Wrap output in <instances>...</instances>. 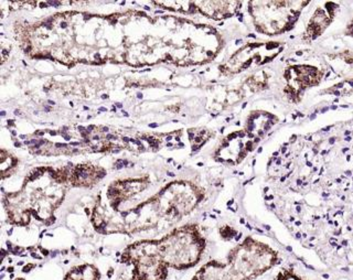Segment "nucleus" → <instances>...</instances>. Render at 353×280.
Here are the masks:
<instances>
[{
    "label": "nucleus",
    "mask_w": 353,
    "mask_h": 280,
    "mask_svg": "<svg viewBox=\"0 0 353 280\" xmlns=\"http://www.w3.org/2000/svg\"><path fill=\"white\" fill-rule=\"evenodd\" d=\"M102 132H110V128L108 127H102Z\"/></svg>",
    "instance_id": "7c9ffc66"
},
{
    "label": "nucleus",
    "mask_w": 353,
    "mask_h": 280,
    "mask_svg": "<svg viewBox=\"0 0 353 280\" xmlns=\"http://www.w3.org/2000/svg\"><path fill=\"white\" fill-rule=\"evenodd\" d=\"M207 241L196 224L176 228L159 239V250L169 268L183 272L190 270L201 261Z\"/></svg>",
    "instance_id": "f03ea898"
},
{
    "label": "nucleus",
    "mask_w": 353,
    "mask_h": 280,
    "mask_svg": "<svg viewBox=\"0 0 353 280\" xmlns=\"http://www.w3.org/2000/svg\"><path fill=\"white\" fill-rule=\"evenodd\" d=\"M0 115H1V117H5V116H6L5 110H3V112H1V114H0Z\"/></svg>",
    "instance_id": "49530a36"
},
{
    "label": "nucleus",
    "mask_w": 353,
    "mask_h": 280,
    "mask_svg": "<svg viewBox=\"0 0 353 280\" xmlns=\"http://www.w3.org/2000/svg\"><path fill=\"white\" fill-rule=\"evenodd\" d=\"M11 135L12 136H17V132L16 130H10Z\"/></svg>",
    "instance_id": "79ce46f5"
},
{
    "label": "nucleus",
    "mask_w": 353,
    "mask_h": 280,
    "mask_svg": "<svg viewBox=\"0 0 353 280\" xmlns=\"http://www.w3.org/2000/svg\"><path fill=\"white\" fill-rule=\"evenodd\" d=\"M60 27L62 28V29H66V28H68V23H66V22H62Z\"/></svg>",
    "instance_id": "a878e982"
},
{
    "label": "nucleus",
    "mask_w": 353,
    "mask_h": 280,
    "mask_svg": "<svg viewBox=\"0 0 353 280\" xmlns=\"http://www.w3.org/2000/svg\"><path fill=\"white\" fill-rule=\"evenodd\" d=\"M99 112H108V108H99Z\"/></svg>",
    "instance_id": "c9c22d12"
},
{
    "label": "nucleus",
    "mask_w": 353,
    "mask_h": 280,
    "mask_svg": "<svg viewBox=\"0 0 353 280\" xmlns=\"http://www.w3.org/2000/svg\"><path fill=\"white\" fill-rule=\"evenodd\" d=\"M94 59H95V60L99 61L101 60V55H99V53H95V54H94Z\"/></svg>",
    "instance_id": "b1692460"
},
{
    "label": "nucleus",
    "mask_w": 353,
    "mask_h": 280,
    "mask_svg": "<svg viewBox=\"0 0 353 280\" xmlns=\"http://www.w3.org/2000/svg\"><path fill=\"white\" fill-rule=\"evenodd\" d=\"M165 140H167V141H170V140H172V136H171V135L167 136V138H165Z\"/></svg>",
    "instance_id": "58836bf2"
},
{
    "label": "nucleus",
    "mask_w": 353,
    "mask_h": 280,
    "mask_svg": "<svg viewBox=\"0 0 353 280\" xmlns=\"http://www.w3.org/2000/svg\"><path fill=\"white\" fill-rule=\"evenodd\" d=\"M143 9L146 11H149L150 10V7H149V6H143Z\"/></svg>",
    "instance_id": "ea45409f"
},
{
    "label": "nucleus",
    "mask_w": 353,
    "mask_h": 280,
    "mask_svg": "<svg viewBox=\"0 0 353 280\" xmlns=\"http://www.w3.org/2000/svg\"><path fill=\"white\" fill-rule=\"evenodd\" d=\"M19 138H20V139H26V138H27V136H26V135H20Z\"/></svg>",
    "instance_id": "a18cd8bd"
},
{
    "label": "nucleus",
    "mask_w": 353,
    "mask_h": 280,
    "mask_svg": "<svg viewBox=\"0 0 353 280\" xmlns=\"http://www.w3.org/2000/svg\"><path fill=\"white\" fill-rule=\"evenodd\" d=\"M102 274L95 265L82 264L72 267L63 280H101Z\"/></svg>",
    "instance_id": "0eeeda50"
},
{
    "label": "nucleus",
    "mask_w": 353,
    "mask_h": 280,
    "mask_svg": "<svg viewBox=\"0 0 353 280\" xmlns=\"http://www.w3.org/2000/svg\"><path fill=\"white\" fill-rule=\"evenodd\" d=\"M334 8L318 9L316 14L312 17V21L309 23L308 29H307V34L310 37L312 40L317 38L320 33L325 30V28L330 23L334 17Z\"/></svg>",
    "instance_id": "423d86ee"
},
{
    "label": "nucleus",
    "mask_w": 353,
    "mask_h": 280,
    "mask_svg": "<svg viewBox=\"0 0 353 280\" xmlns=\"http://www.w3.org/2000/svg\"><path fill=\"white\" fill-rule=\"evenodd\" d=\"M48 3H43V1H41V3H40V7H41V8H48Z\"/></svg>",
    "instance_id": "4be33fe9"
},
{
    "label": "nucleus",
    "mask_w": 353,
    "mask_h": 280,
    "mask_svg": "<svg viewBox=\"0 0 353 280\" xmlns=\"http://www.w3.org/2000/svg\"><path fill=\"white\" fill-rule=\"evenodd\" d=\"M14 115L16 116H21V112L19 110H14Z\"/></svg>",
    "instance_id": "bb28decb"
},
{
    "label": "nucleus",
    "mask_w": 353,
    "mask_h": 280,
    "mask_svg": "<svg viewBox=\"0 0 353 280\" xmlns=\"http://www.w3.org/2000/svg\"><path fill=\"white\" fill-rule=\"evenodd\" d=\"M94 128H95V126L94 125H90V126L86 128V132H88V135L91 134L92 132H93Z\"/></svg>",
    "instance_id": "f8f14e48"
},
{
    "label": "nucleus",
    "mask_w": 353,
    "mask_h": 280,
    "mask_svg": "<svg viewBox=\"0 0 353 280\" xmlns=\"http://www.w3.org/2000/svg\"><path fill=\"white\" fill-rule=\"evenodd\" d=\"M116 23H117V19H116V18H114L113 20H110V25L114 26L116 25Z\"/></svg>",
    "instance_id": "cd10ccee"
},
{
    "label": "nucleus",
    "mask_w": 353,
    "mask_h": 280,
    "mask_svg": "<svg viewBox=\"0 0 353 280\" xmlns=\"http://www.w3.org/2000/svg\"><path fill=\"white\" fill-rule=\"evenodd\" d=\"M44 134H46V130H41V132H34V135L36 136H44Z\"/></svg>",
    "instance_id": "f3484780"
},
{
    "label": "nucleus",
    "mask_w": 353,
    "mask_h": 280,
    "mask_svg": "<svg viewBox=\"0 0 353 280\" xmlns=\"http://www.w3.org/2000/svg\"><path fill=\"white\" fill-rule=\"evenodd\" d=\"M193 138H194V134H193V132H189V139L192 141Z\"/></svg>",
    "instance_id": "c756f323"
},
{
    "label": "nucleus",
    "mask_w": 353,
    "mask_h": 280,
    "mask_svg": "<svg viewBox=\"0 0 353 280\" xmlns=\"http://www.w3.org/2000/svg\"><path fill=\"white\" fill-rule=\"evenodd\" d=\"M143 94L141 93H138L137 94V99H143Z\"/></svg>",
    "instance_id": "4c0bfd02"
},
{
    "label": "nucleus",
    "mask_w": 353,
    "mask_h": 280,
    "mask_svg": "<svg viewBox=\"0 0 353 280\" xmlns=\"http://www.w3.org/2000/svg\"><path fill=\"white\" fill-rule=\"evenodd\" d=\"M116 110H116V106H115V105H113V108H112V112H114V113H116Z\"/></svg>",
    "instance_id": "c03bdc74"
},
{
    "label": "nucleus",
    "mask_w": 353,
    "mask_h": 280,
    "mask_svg": "<svg viewBox=\"0 0 353 280\" xmlns=\"http://www.w3.org/2000/svg\"><path fill=\"white\" fill-rule=\"evenodd\" d=\"M93 140H97H97H99V135H97V136H94V137H93Z\"/></svg>",
    "instance_id": "09e8293b"
},
{
    "label": "nucleus",
    "mask_w": 353,
    "mask_h": 280,
    "mask_svg": "<svg viewBox=\"0 0 353 280\" xmlns=\"http://www.w3.org/2000/svg\"><path fill=\"white\" fill-rule=\"evenodd\" d=\"M279 252L253 237H246L225 261H210L191 280H255L279 265Z\"/></svg>",
    "instance_id": "f257e3e1"
},
{
    "label": "nucleus",
    "mask_w": 353,
    "mask_h": 280,
    "mask_svg": "<svg viewBox=\"0 0 353 280\" xmlns=\"http://www.w3.org/2000/svg\"><path fill=\"white\" fill-rule=\"evenodd\" d=\"M7 124H8L9 127L16 126V124H14V121H12V119H8V121H7Z\"/></svg>",
    "instance_id": "2eb2a0df"
},
{
    "label": "nucleus",
    "mask_w": 353,
    "mask_h": 280,
    "mask_svg": "<svg viewBox=\"0 0 353 280\" xmlns=\"http://www.w3.org/2000/svg\"><path fill=\"white\" fill-rule=\"evenodd\" d=\"M275 280H309L303 278V276L298 275L295 270L292 268H285L276 276Z\"/></svg>",
    "instance_id": "6e6552de"
},
{
    "label": "nucleus",
    "mask_w": 353,
    "mask_h": 280,
    "mask_svg": "<svg viewBox=\"0 0 353 280\" xmlns=\"http://www.w3.org/2000/svg\"><path fill=\"white\" fill-rule=\"evenodd\" d=\"M14 280H25V279H23V278H17V279H14Z\"/></svg>",
    "instance_id": "6e6d98bb"
},
{
    "label": "nucleus",
    "mask_w": 353,
    "mask_h": 280,
    "mask_svg": "<svg viewBox=\"0 0 353 280\" xmlns=\"http://www.w3.org/2000/svg\"><path fill=\"white\" fill-rule=\"evenodd\" d=\"M23 143H25L26 146L31 145V141L30 140H25V141H23Z\"/></svg>",
    "instance_id": "e433bc0d"
},
{
    "label": "nucleus",
    "mask_w": 353,
    "mask_h": 280,
    "mask_svg": "<svg viewBox=\"0 0 353 280\" xmlns=\"http://www.w3.org/2000/svg\"><path fill=\"white\" fill-rule=\"evenodd\" d=\"M55 147H60V148H68L66 143H55Z\"/></svg>",
    "instance_id": "ddd939ff"
},
{
    "label": "nucleus",
    "mask_w": 353,
    "mask_h": 280,
    "mask_svg": "<svg viewBox=\"0 0 353 280\" xmlns=\"http://www.w3.org/2000/svg\"><path fill=\"white\" fill-rule=\"evenodd\" d=\"M174 139H176V141H178V143H180V136H176V137L174 138Z\"/></svg>",
    "instance_id": "3c124183"
},
{
    "label": "nucleus",
    "mask_w": 353,
    "mask_h": 280,
    "mask_svg": "<svg viewBox=\"0 0 353 280\" xmlns=\"http://www.w3.org/2000/svg\"><path fill=\"white\" fill-rule=\"evenodd\" d=\"M158 126H159V125H158L157 123H152V124H149V127H150V128H157Z\"/></svg>",
    "instance_id": "5701e85b"
},
{
    "label": "nucleus",
    "mask_w": 353,
    "mask_h": 280,
    "mask_svg": "<svg viewBox=\"0 0 353 280\" xmlns=\"http://www.w3.org/2000/svg\"><path fill=\"white\" fill-rule=\"evenodd\" d=\"M60 134H61V136H62V137H63L64 139L66 140V141H70V140H71V137H70V136L68 135V134H66V132H61Z\"/></svg>",
    "instance_id": "9d476101"
},
{
    "label": "nucleus",
    "mask_w": 353,
    "mask_h": 280,
    "mask_svg": "<svg viewBox=\"0 0 353 280\" xmlns=\"http://www.w3.org/2000/svg\"><path fill=\"white\" fill-rule=\"evenodd\" d=\"M121 113H123V115L126 116V117H128V116H130V114L127 113L126 110H121Z\"/></svg>",
    "instance_id": "72a5a7b5"
},
{
    "label": "nucleus",
    "mask_w": 353,
    "mask_h": 280,
    "mask_svg": "<svg viewBox=\"0 0 353 280\" xmlns=\"http://www.w3.org/2000/svg\"><path fill=\"white\" fill-rule=\"evenodd\" d=\"M347 34H350V36H353V21L352 23H351L350 27L347 28Z\"/></svg>",
    "instance_id": "9b49d317"
},
{
    "label": "nucleus",
    "mask_w": 353,
    "mask_h": 280,
    "mask_svg": "<svg viewBox=\"0 0 353 280\" xmlns=\"http://www.w3.org/2000/svg\"><path fill=\"white\" fill-rule=\"evenodd\" d=\"M77 130H79V132H80V134H81V132H86V128H85V127H83V126H79V127H77Z\"/></svg>",
    "instance_id": "a211bd4d"
},
{
    "label": "nucleus",
    "mask_w": 353,
    "mask_h": 280,
    "mask_svg": "<svg viewBox=\"0 0 353 280\" xmlns=\"http://www.w3.org/2000/svg\"><path fill=\"white\" fill-rule=\"evenodd\" d=\"M178 146H179V147H185V143H179Z\"/></svg>",
    "instance_id": "603ef678"
},
{
    "label": "nucleus",
    "mask_w": 353,
    "mask_h": 280,
    "mask_svg": "<svg viewBox=\"0 0 353 280\" xmlns=\"http://www.w3.org/2000/svg\"><path fill=\"white\" fill-rule=\"evenodd\" d=\"M83 143H91V139H88V138H85V139L83 140Z\"/></svg>",
    "instance_id": "f704fd0d"
},
{
    "label": "nucleus",
    "mask_w": 353,
    "mask_h": 280,
    "mask_svg": "<svg viewBox=\"0 0 353 280\" xmlns=\"http://www.w3.org/2000/svg\"><path fill=\"white\" fill-rule=\"evenodd\" d=\"M48 103H49L50 105H55V102L54 101H48Z\"/></svg>",
    "instance_id": "37998d69"
},
{
    "label": "nucleus",
    "mask_w": 353,
    "mask_h": 280,
    "mask_svg": "<svg viewBox=\"0 0 353 280\" xmlns=\"http://www.w3.org/2000/svg\"><path fill=\"white\" fill-rule=\"evenodd\" d=\"M121 264L132 266L130 280H167L168 265L159 250V239H145L127 246L121 254Z\"/></svg>",
    "instance_id": "7ed1b4c3"
},
{
    "label": "nucleus",
    "mask_w": 353,
    "mask_h": 280,
    "mask_svg": "<svg viewBox=\"0 0 353 280\" xmlns=\"http://www.w3.org/2000/svg\"><path fill=\"white\" fill-rule=\"evenodd\" d=\"M47 3L48 5L52 6L54 8H59V7L62 6V3H61V1H47Z\"/></svg>",
    "instance_id": "1a4fd4ad"
},
{
    "label": "nucleus",
    "mask_w": 353,
    "mask_h": 280,
    "mask_svg": "<svg viewBox=\"0 0 353 280\" xmlns=\"http://www.w3.org/2000/svg\"><path fill=\"white\" fill-rule=\"evenodd\" d=\"M44 112H51V108H49V106H44Z\"/></svg>",
    "instance_id": "473e14b6"
},
{
    "label": "nucleus",
    "mask_w": 353,
    "mask_h": 280,
    "mask_svg": "<svg viewBox=\"0 0 353 280\" xmlns=\"http://www.w3.org/2000/svg\"><path fill=\"white\" fill-rule=\"evenodd\" d=\"M51 136H57L58 135V132H55V130H47Z\"/></svg>",
    "instance_id": "aec40b11"
},
{
    "label": "nucleus",
    "mask_w": 353,
    "mask_h": 280,
    "mask_svg": "<svg viewBox=\"0 0 353 280\" xmlns=\"http://www.w3.org/2000/svg\"><path fill=\"white\" fill-rule=\"evenodd\" d=\"M22 143H19V141H14V147H17V148H20L21 147Z\"/></svg>",
    "instance_id": "393cba45"
},
{
    "label": "nucleus",
    "mask_w": 353,
    "mask_h": 280,
    "mask_svg": "<svg viewBox=\"0 0 353 280\" xmlns=\"http://www.w3.org/2000/svg\"><path fill=\"white\" fill-rule=\"evenodd\" d=\"M172 60H174V59H172V57H171L170 54L165 55V61H169V62H172Z\"/></svg>",
    "instance_id": "6ab92c4d"
},
{
    "label": "nucleus",
    "mask_w": 353,
    "mask_h": 280,
    "mask_svg": "<svg viewBox=\"0 0 353 280\" xmlns=\"http://www.w3.org/2000/svg\"><path fill=\"white\" fill-rule=\"evenodd\" d=\"M31 50H32V47H31L30 43H27V47L25 49V53L30 52Z\"/></svg>",
    "instance_id": "4468645a"
},
{
    "label": "nucleus",
    "mask_w": 353,
    "mask_h": 280,
    "mask_svg": "<svg viewBox=\"0 0 353 280\" xmlns=\"http://www.w3.org/2000/svg\"><path fill=\"white\" fill-rule=\"evenodd\" d=\"M167 147H172V143H167Z\"/></svg>",
    "instance_id": "864d4df0"
},
{
    "label": "nucleus",
    "mask_w": 353,
    "mask_h": 280,
    "mask_svg": "<svg viewBox=\"0 0 353 280\" xmlns=\"http://www.w3.org/2000/svg\"><path fill=\"white\" fill-rule=\"evenodd\" d=\"M81 145V143H79V141H74V143H70V146H75V147H77V146H80Z\"/></svg>",
    "instance_id": "2f4dec72"
},
{
    "label": "nucleus",
    "mask_w": 353,
    "mask_h": 280,
    "mask_svg": "<svg viewBox=\"0 0 353 280\" xmlns=\"http://www.w3.org/2000/svg\"><path fill=\"white\" fill-rule=\"evenodd\" d=\"M130 143H135V145H136V143H137V140L132 139V138H130Z\"/></svg>",
    "instance_id": "a19ab883"
},
{
    "label": "nucleus",
    "mask_w": 353,
    "mask_h": 280,
    "mask_svg": "<svg viewBox=\"0 0 353 280\" xmlns=\"http://www.w3.org/2000/svg\"><path fill=\"white\" fill-rule=\"evenodd\" d=\"M102 99H108V95H106V94H105V95H102Z\"/></svg>",
    "instance_id": "de8ad7c7"
},
{
    "label": "nucleus",
    "mask_w": 353,
    "mask_h": 280,
    "mask_svg": "<svg viewBox=\"0 0 353 280\" xmlns=\"http://www.w3.org/2000/svg\"><path fill=\"white\" fill-rule=\"evenodd\" d=\"M156 14H163V10H157L156 11Z\"/></svg>",
    "instance_id": "8fccbe9b"
},
{
    "label": "nucleus",
    "mask_w": 353,
    "mask_h": 280,
    "mask_svg": "<svg viewBox=\"0 0 353 280\" xmlns=\"http://www.w3.org/2000/svg\"><path fill=\"white\" fill-rule=\"evenodd\" d=\"M303 1H261L250 3V14L255 19V27L259 32L265 34H281L294 28L299 18Z\"/></svg>",
    "instance_id": "20e7f679"
},
{
    "label": "nucleus",
    "mask_w": 353,
    "mask_h": 280,
    "mask_svg": "<svg viewBox=\"0 0 353 280\" xmlns=\"http://www.w3.org/2000/svg\"><path fill=\"white\" fill-rule=\"evenodd\" d=\"M285 77L292 94H298L306 86L318 84L321 73L310 66H295L286 71Z\"/></svg>",
    "instance_id": "39448f33"
},
{
    "label": "nucleus",
    "mask_w": 353,
    "mask_h": 280,
    "mask_svg": "<svg viewBox=\"0 0 353 280\" xmlns=\"http://www.w3.org/2000/svg\"><path fill=\"white\" fill-rule=\"evenodd\" d=\"M84 110H88L90 108H88V106H84V108H83Z\"/></svg>",
    "instance_id": "5fc2aeb1"
},
{
    "label": "nucleus",
    "mask_w": 353,
    "mask_h": 280,
    "mask_svg": "<svg viewBox=\"0 0 353 280\" xmlns=\"http://www.w3.org/2000/svg\"><path fill=\"white\" fill-rule=\"evenodd\" d=\"M114 105H115L117 108H123V104H121V103H115Z\"/></svg>",
    "instance_id": "c85d7f7f"
},
{
    "label": "nucleus",
    "mask_w": 353,
    "mask_h": 280,
    "mask_svg": "<svg viewBox=\"0 0 353 280\" xmlns=\"http://www.w3.org/2000/svg\"><path fill=\"white\" fill-rule=\"evenodd\" d=\"M121 140H123V143H130V138L125 137V136H123V137H121Z\"/></svg>",
    "instance_id": "dca6fc26"
},
{
    "label": "nucleus",
    "mask_w": 353,
    "mask_h": 280,
    "mask_svg": "<svg viewBox=\"0 0 353 280\" xmlns=\"http://www.w3.org/2000/svg\"><path fill=\"white\" fill-rule=\"evenodd\" d=\"M116 136L110 135V134H108V135H106V139L108 140H112V139H116Z\"/></svg>",
    "instance_id": "412c9836"
}]
</instances>
